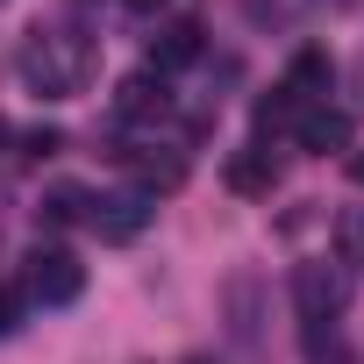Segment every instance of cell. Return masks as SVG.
Returning a JSON list of instances; mask_svg holds the SVG:
<instances>
[{"mask_svg": "<svg viewBox=\"0 0 364 364\" xmlns=\"http://www.w3.org/2000/svg\"><path fill=\"white\" fill-rule=\"evenodd\" d=\"M15 72L36 100H72L93 79V36L72 29V22H36L15 50Z\"/></svg>", "mask_w": 364, "mask_h": 364, "instance_id": "6da1fadb", "label": "cell"}, {"mask_svg": "<svg viewBox=\"0 0 364 364\" xmlns=\"http://www.w3.org/2000/svg\"><path fill=\"white\" fill-rule=\"evenodd\" d=\"M22 293H29V307H72L79 293H86V264L72 257V250H29V272H22Z\"/></svg>", "mask_w": 364, "mask_h": 364, "instance_id": "7a4b0ae2", "label": "cell"}, {"mask_svg": "<svg viewBox=\"0 0 364 364\" xmlns=\"http://www.w3.org/2000/svg\"><path fill=\"white\" fill-rule=\"evenodd\" d=\"M86 222H93V236H100V243H136V236L157 222V200H150L143 186L93 193V200H86Z\"/></svg>", "mask_w": 364, "mask_h": 364, "instance_id": "3957f363", "label": "cell"}, {"mask_svg": "<svg viewBox=\"0 0 364 364\" xmlns=\"http://www.w3.org/2000/svg\"><path fill=\"white\" fill-rule=\"evenodd\" d=\"M293 300L307 314V328H336V314L350 307V264H300L293 272Z\"/></svg>", "mask_w": 364, "mask_h": 364, "instance_id": "277c9868", "label": "cell"}, {"mask_svg": "<svg viewBox=\"0 0 364 364\" xmlns=\"http://www.w3.org/2000/svg\"><path fill=\"white\" fill-rule=\"evenodd\" d=\"M114 114H122V122H164V114H171L164 79H157V72H129V79L114 86Z\"/></svg>", "mask_w": 364, "mask_h": 364, "instance_id": "5b68a950", "label": "cell"}, {"mask_svg": "<svg viewBox=\"0 0 364 364\" xmlns=\"http://www.w3.org/2000/svg\"><path fill=\"white\" fill-rule=\"evenodd\" d=\"M193 58H200V22H164V29L150 36V65H143V72L171 79V72H186Z\"/></svg>", "mask_w": 364, "mask_h": 364, "instance_id": "8992f818", "label": "cell"}, {"mask_svg": "<svg viewBox=\"0 0 364 364\" xmlns=\"http://www.w3.org/2000/svg\"><path fill=\"white\" fill-rule=\"evenodd\" d=\"M293 136H300V150H314V157H328V150H350V107H307L300 122H293Z\"/></svg>", "mask_w": 364, "mask_h": 364, "instance_id": "52a82bcc", "label": "cell"}, {"mask_svg": "<svg viewBox=\"0 0 364 364\" xmlns=\"http://www.w3.org/2000/svg\"><path fill=\"white\" fill-rule=\"evenodd\" d=\"M279 93H286L300 114H307V107H321V100H328V58H321V50H300V58H293V72L279 79Z\"/></svg>", "mask_w": 364, "mask_h": 364, "instance_id": "ba28073f", "label": "cell"}, {"mask_svg": "<svg viewBox=\"0 0 364 364\" xmlns=\"http://www.w3.org/2000/svg\"><path fill=\"white\" fill-rule=\"evenodd\" d=\"M222 178H229V193H250V200H257V193H272V186H279V157H272L264 143H250V150H236V157H229V171H222Z\"/></svg>", "mask_w": 364, "mask_h": 364, "instance_id": "9c48e42d", "label": "cell"}, {"mask_svg": "<svg viewBox=\"0 0 364 364\" xmlns=\"http://www.w3.org/2000/svg\"><path fill=\"white\" fill-rule=\"evenodd\" d=\"M86 200H93V193H86V186H50V193H43V208H36V215H43V222H50V229H72V222H86Z\"/></svg>", "mask_w": 364, "mask_h": 364, "instance_id": "30bf717a", "label": "cell"}, {"mask_svg": "<svg viewBox=\"0 0 364 364\" xmlns=\"http://www.w3.org/2000/svg\"><path fill=\"white\" fill-rule=\"evenodd\" d=\"M307 8H314V0H243V15H250L257 29H293Z\"/></svg>", "mask_w": 364, "mask_h": 364, "instance_id": "8fae6325", "label": "cell"}, {"mask_svg": "<svg viewBox=\"0 0 364 364\" xmlns=\"http://www.w3.org/2000/svg\"><path fill=\"white\" fill-rule=\"evenodd\" d=\"M336 243H343V264H350V272H364V208H350V215H343Z\"/></svg>", "mask_w": 364, "mask_h": 364, "instance_id": "7c38bea8", "label": "cell"}, {"mask_svg": "<svg viewBox=\"0 0 364 364\" xmlns=\"http://www.w3.org/2000/svg\"><path fill=\"white\" fill-rule=\"evenodd\" d=\"M22 321H29V293L22 286H0V336H15Z\"/></svg>", "mask_w": 364, "mask_h": 364, "instance_id": "4fadbf2b", "label": "cell"}, {"mask_svg": "<svg viewBox=\"0 0 364 364\" xmlns=\"http://www.w3.org/2000/svg\"><path fill=\"white\" fill-rule=\"evenodd\" d=\"M58 150H65V136H58V129H29V136H22V157H36V164H43V157H58Z\"/></svg>", "mask_w": 364, "mask_h": 364, "instance_id": "5bb4252c", "label": "cell"}, {"mask_svg": "<svg viewBox=\"0 0 364 364\" xmlns=\"http://www.w3.org/2000/svg\"><path fill=\"white\" fill-rule=\"evenodd\" d=\"M343 171H350V186H364V150H350V157H343Z\"/></svg>", "mask_w": 364, "mask_h": 364, "instance_id": "9a60e30c", "label": "cell"}, {"mask_svg": "<svg viewBox=\"0 0 364 364\" xmlns=\"http://www.w3.org/2000/svg\"><path fill=\"white\" fill-rule=\"evenodd\" d=\"M129 8H136V15H157V8H164V0H129Z\"/></svg>", "mask_w": 364, "mask_h": 364, "instance_id": "2e32d148", "label": "cell"}, {"mask_svg": "<svg viewBox=\"0 0 364 364\" xmlns=\"http://www.w3.org/2000/svg\"><path fill=\"white\" fill-rule=\"evenodd\" d=\"M0 143H8V122H0Z\"/></svg>", "mask_w": 364, "mask_h": 364, "instance_id": "e0dca14e", "label": "cell"}]
</instances>
